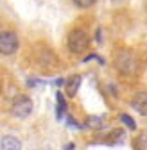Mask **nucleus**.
<instances>
[{
	"mask_svg": "<svg viewBox=\"0 0 147 150\" xmlns=\"http://www.w3.org/2000/svg\"><path fill=\"white\" fill-rule=\"evenodd\" d=\"M65 86H66V95H68V97H74V95L77 93L79 86H81V77H79V75H76V77L68 79V81L65 82Z\"/></svg>",
	"mask_w": 147,
	"mask_h": 150,
	"instance_id": "nucleus-7",
	"label": "nucleus"
},
{
	"mask_svg": "<svg viewBox=\"0 0 147 150\" xmlns=\"http://www.w3.org/2000/svg\"><path fill=\"white\" fill-rule=\"evenodd\" d=\"M115 64H117V70H120L122 73H127V75L136 71V68H138L136 55L133 52H127V50H122L120 54H117Z\"/></svg>",
	"mask_w": 147,
	"mask_h": 150,
	"instance_id": "nucleus-2",
	"label": "nucleus"
},
{
	"mask_svg": "<svg viewBox=\"0 0 147 150\" xmlns=\"http://www.w3.org/2000/svg\"><path fill=\"white\" fill-rule=\"evenodd\" d=\"M32 100L25 95H18L14 100H13V115L16 118H27L31 112H32Z\"/></svg>",
	"mask_w": 147,
	"mask_h": 150,
	"instance_id": "nucleus-4",
	"label": "nucleus"
},
{
	"mask_svg": "<svg viewBox=\"0 0 147 150\" xmlns=\"http://www.w3.org/2000/svg\"><path fill=\"white\" fill-rule=\"evenodd\" d=\"M120 120L129 127V129H136V123H135V120L131 118V116H127V115H120Z\"/></svg>",
	"mask_w": 147,
	"mask_h": 150,
	"instance_id": "nucleus-10",
	"label": "nucleus"
},
{
	"mask_svg": "<svg viewBox=\"0 0 147 150\" xmlns=\"http://www.w3.org/2000/svg\"><path fill=\"white\" fill-rule=\"evenodd\" d=\"M86 125H88L90 129L99 130V129H102V127H104V122H102V118H101V116H90V118H88V122H86Z\"/></svg>",
	"mask_w": 147,
	"mask_h": 150,
	"instance_id": "nucleus-8",
	"label": "nucleus"
},
{
	"mask_svg": "<svg viewBox=\"0 0 147 150\" xmlns=\"http://www.w3.org/2000/svg\"><path fill=\"white\" fill-rule=\"evenodd\" d=\"M0 148L2 150H22V141L14 136H4L0 141Z\"/></svg>",
	"mask_w": 147,
	"mask_h": 150,
	"instance_id": "nucleus-6",
	"label": "nucleus"
},
{
	"mask_svg": "<svg viewBox=\"0 0 147 150\" xmlns=\"http://www.w3.org/2000/svg\"><path fill=\"white\" fill-rule=\"evenodd\" d=\"M56 100H58V118H61V116L65 115V109H66L65 97L61 95V93H58V95H56Z\"/></svg>",
	"mask_w": 147,
	"mask_h": 150,
	"instance_id": "nucleus-9",
	"label": "nucleus"
},
{
	"mask_svg": "<svg viewBox=\"0 0 147 150\" xmlns=\"http://www.w3.org/2000/svg\"><path fill=\"white\" fill-rule=\"evenodd\" d=\"M18 34L13 30H4L0 32V54L2 55H11L18 50Z\"/></svg>",
	"mask_w": 147,
	"mask_h": 150,
	"instance_id": "nucleus-3",
	"label": "nucleus"
},
{
	"mask_svg": "<svg viewBox=\"0 0 147 150\" xmlns=\"http://www.w3.org/2000/svg\"><path fill=\"white\" fill-rule=\"evenodd\" d=\"M68 50L72 52V54H81V52H84L86 48H88V45H90V36L84 32V30H81V29H76V30H72L70 34H68Z\"/></svg>",
	"mask_w": 147,
	"mask_h": 150,
	"instance_id": "nucleus-1",
	"label": "nucleus"
},
{
	"mask_svg": "<svg viewBox=\"0 0 147 150\" xmlns=\"http://www.w3.org/2000/svg\"><path fill=\"white\" fill-rule=\"evenodd\" d=\"M74 2H76L79 7H91L97 0H74Z\"/></svg>",
	"mask_w": 147,
	"mask_h": 150,
	"instance_id": "nucleus-11",
	"label": "nucleus"
},
{
	"mask_svg": "<svg viewBox=\"0 0 147 150\" xmlns=\"http://www.w3.org/2000/svg\"><path fill=\"white\" fill-rule=\"evenodd\" d=\"M65 150H74V143H70V145H66V148Z\"/></svg>",
	"mask_w": 147,
	"mask_h": 150,
	"instance_id": "nucleus-12",
	"label": "nucleus"
},
{
	"mask_svg": "<svg viewBox=\"0 0 147 150\" xmlns=\"http://www.w3.org/2000/svg\"><path fill=\"white\" fill-rule=\"evenodd\" d=\"M131 105H133V109L136 111V112H140V115H147V93L145 91H140V93H136V95L133 97V100H131Z\"/></svg>",
	"mask_w": 147,
	"mask_h": 150,
	"instance_id": "nucleus-5",
	"label": "nucleus"
}]
</instances>
